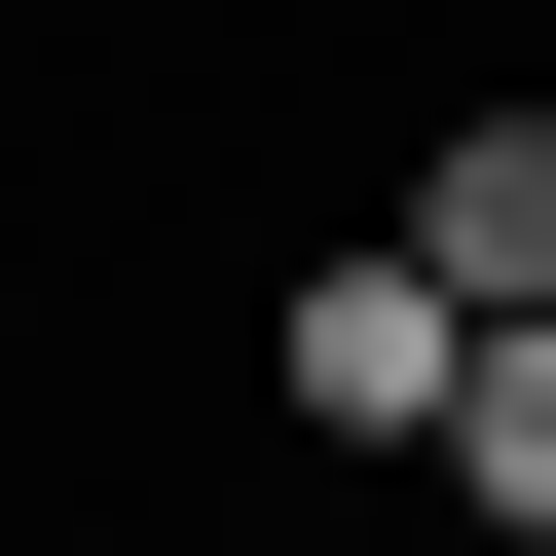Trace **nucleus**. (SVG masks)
Segmentation results:
<instances>
[{"label":"nucleus","instance_id":"f257e3e1","mask_svg":"<svg viewBox=\"0 0 556 556\" xmlns=\"http://www.w3.org/2000/svg\"><path fill=\"white\" fill-rule=\"evenodd\" d=\"M445 371H482V298H445L408 223H334L298 298H260V408H298V445H445Z\"/></svg>","mask_w":556,"mask_h":556},{"label":"nucleus","instance_id":"f03ea898","mask_svg":"<svg viewBox=\"0 0 556 556\" xmlns=\"http://www.w3.org/2000/svg\"><path fill=\"white\" fill-rule=\"evenodd\" d=\"M408 260H445L482 334H556V112H445L408 149Z\"/></svg>","mask_w":556,"mask_h":556},{"label":"nucleus","instance_id":"7ed1b4c3","mask_svg":"<svg viewBox=\"0 0 556 556\" xmlns=\"http://www.w3.org/2000/svg\"><path fill=\"white\" fill-rule=\"evenodd\" d=\"M445 519H482V556H556V334H482V371H445Z\"/></svg>","mask_w":556,"mask_h":556},{"label":"nucleus","instance_id":"20e7f679","mask_svg":"<svg viewBox=\"0 0 556 556\" xmlns=\"http://www.w3.org/2000/svg\"><path fill=\"white\" fill-rule=\"evenodd\" d=\"M445 556H482V519H445Z\"/></svg>","mask_w":556,"mask_h":556}]
</instances>
